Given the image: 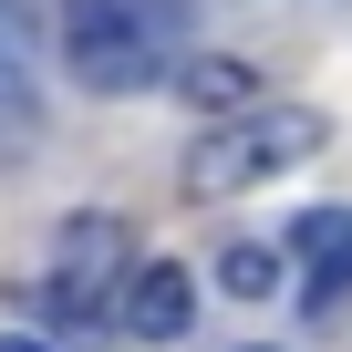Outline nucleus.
<instances>
[{"instance_id": "obj_4", "label": "nucleus", "mask_w": 352, "mask_h": 352, "mask_svg": "<svg viewBox=\"0 0 352 352\" xmlns=\"http://www.w3.org/2000/svg\"><path fill=\"white\" fill-rule=\"evenodd\" d=\"M114 321H124L135 342H187V321H197V280H187V259H135Z\"/></svg>"}, {"instance_id": "obj_8", "label": "nucleus", "mask_w": 352, "mask_h": 352, "mask_svg": "<svg viewBox=\"0 0 352 352\" xmlns=\"http://www.w3.org/2000/svg\"><path fill=\"white\" fill-rule=\"evenodd\" d=\"M280 280H290V270H280V249H259V239H239V249L218 259V290H228V300H270Z\"/></svg>"}, {"instance_id": "obj_6", "label": "nucleus", "mask_w": 352, "mask_h": 352, "mask_svg": "<svg viewBox=\"0 0 352 352\" xmlns=\"http://www.w3.org/2000/svg\"><path fill=\"white\" fill-rule=\"evenodd\" d=\"M290 249L311 259V311H331L352 290V208H300L290 218Z\"/></svg>"}, {"instance_id": "obj_2", "label": "nucleus", "mask_w": 352, "mask_h": 352, "mask_svg": "<svg viewBox=\"0 0 352 352\" xmlns=\"http://www.w3.org/2000/svg\"><path fill=\"white\" fill-rule=\"evenodd\" d=\"M321 114L311 104H280V94H259L249 114H228V124H208L197 145H187V187L197 197H239V187H259V176H280V166H300V155H321Z\"/></svg>"}, {"instance_id": "obj_5", "label": "nucleus", "mask_w": 352, "mask_h": 352, "mask_svg": "<svg viewBox=\"0 0 352 352\" xmlns=\"http://www.w3.org/2000/svg\"><path fill=\"white\" fill-rule=\"evenodd\" d=\"M166 83H176V104H187V114H208V124H228V114H249V104L270 94V83H259L249 63H228V52H187Z\"/></svg>"}, {"instance_id": "obj_7", "label": "nucleus", "mask_w": 352, "mask_h": 352, "mask_svg": "<svg viewBox=\"0 0 352 352\" xmlns=\"http://www.w3.org/2000/svg\"><path fill=\"white\" fill-rule=\"evenodd\" d=\"M0 114H11V124L42 114V94H32V32H21L11 0H0Z\"/></svg>"}, {"instance_id": "obj_9", "label": "nucleus", "mask_w": 352, "mask_h": 352, "mask_svg": "<svg viewBox=\"0 0 352 352\" xmlns=\"http://www.w3.org/2000/svg\"><path fill=\"white\" fill-rule=\"evenodd\" d=\"M0 352H63V342H42V331H0Z\"/></svg>"}, {"instance_id": "obj_3", "label": "nucleus", "mask_w": 352, "mask_h": 352, "mask_svg": "<svg viewBox=\"0 0 352 352\" xmlns=\"http://www.w3.org/2000/svg\"><path fill=\"white\" fill-rule=\"evenodd\" d=\"M124 280H135V228H124L114 208H83V218H63V239H52V270H42V300H52V321H63V331H94V321H114Z\"/></svg>"}, {"instance_id": "obj_1", "label": "nucleus", "mask_w": 352, "mask_h": 352, "mask_svg": "<svg viewBox=\"0 0 352 352\" xmlns=\"http://www.w3.org/2000/svg\"><path fill=\"white\" fill-rule=\"evenodd\" d=\"M187 21H197L187 0H63L52 42L83 94H155L187 63Z\"/></svg>"}]
</instances>
